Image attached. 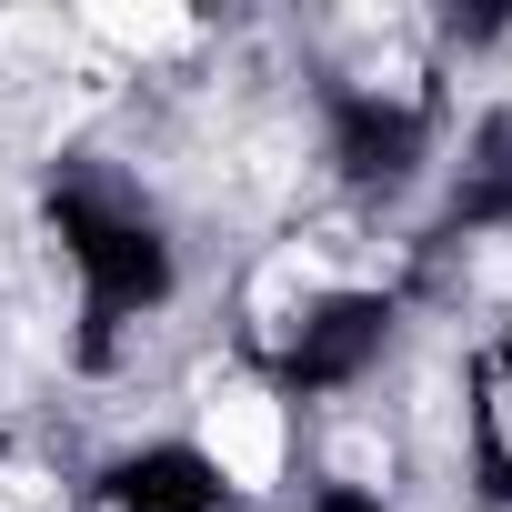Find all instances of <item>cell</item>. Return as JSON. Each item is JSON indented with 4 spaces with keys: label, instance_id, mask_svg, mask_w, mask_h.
Instances as JSON below:
<instances>
[{
    "label": "cell",
    "instance_id": "cell-1",
    "mask_svg": "<svg viewBox=\"0 0 512 512\" xmlns=\"http://www.w3.org/2000/svg\"><path fill=\"white\" fill-rule=\"evenodd\" d=\"M51 221H61V262H71V282H81V322H91V332H121V322H141V312L171 292V241H161L141 211L71 191Z\"/></svg>",
    "mask_w": 512,
    "mask_h": 512
},
{
    "label": "cell",
    "instance_id": "cell-2",
    "mask_svg": "<svg viewBox=\"0 0 512 512\" xmlns=\"http://www.w3.org/2000/svg\"><path fill=\"white\" fill-rule=\"evenodd\" d=\"M382 342H392V302H382V292H352V282L302 292L292 312L262 322V352H272V372H282L292 392H342V382H362V372L382 362Z\"/></svg>",
    "mask_w": 512,
    "mask_h": 512
},
{
    "label": "cell",
    "instance_id": "cell-3",
    "mask_svg": "<svg viewBox=\"0 0 512 512\" xmlns=\"http://www.w3.org/2000/svg\"><path fill=\"white\" fill-rule=\"evenodd\" d=\"M332 161H342V181H362V191L412 181V161H422V101H412V81H362V91H342V101H332Z\"/></svg>",
    "mask_w": 512,
    "mask_h": 512
},
{
    "label": "cell",
    "instance_id": "cell-4",
    "mask_svg": "<svg viewBox=\"0 0 512 512\" xmlns=\"http://www.w3.org/2000/svg\"><path fill=\"white\" fill-rule=\"evenodd\" d=\"M191 452L221 472V492H272V482H282V452H292L282 392H262V382L211 392V402H201V442H191Z\"/></svg>",
    "mask_w": 512,
    "mask_h": 512
},
{
    "label": "cell",
    "instance_id": "cell-5",
    "mask_svg": "<svg viewBox=\"0 0 512 512\" xmlns=\"http://www.w3.org/2000/svg\"><path fill=\"white\" fill-rule=\"evenodd\" d=\"M91 512H231V492H221V472H211L191 442H161V452H131V462L101 482Z\"/></svg>",
    "mask_w": 512,
    "mask_h": 512
},
{
    "label": "cell",
    "instance_id": "cell-6",
    "mask_svg": "<svg viewBox=\"0 0 512 512\" xmlns=\"http://www.w3.org/2000/svg\"><path fill=\"white\" fill-rule=\"evenodd\" d=\"M312 512H382V492H362V482H332Z\"/></svg>",
    "mask_w": 512,
    "mask_h": 512
}]
</instances>
